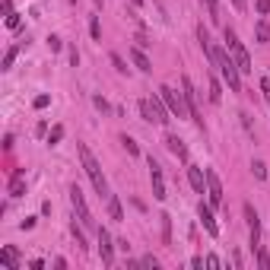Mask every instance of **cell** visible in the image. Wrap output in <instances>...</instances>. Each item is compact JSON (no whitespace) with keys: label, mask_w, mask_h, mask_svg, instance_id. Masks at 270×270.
<instances>
[{"label":"cell","mask_w":270,"mask_h":270,"mask_svg":"<svg viewBox=\"0 0 270 270\" xmlns=\"http://www.w3.org/2000/svg\"><path fill=\"white\" fill-rule=\"evenodd\" d=\"M213 67H219V70H222V80L229 83V89L242 92V70H239V64H235V57H232V54H226L219 45H213Z\"/></svg>","instance_id":"cell-1"},{"label":"cell","mask_w":270,"mask_h":270,"mask_svg":"<svg viewBox=\"0 0 270 270\" xmlns=\"http://www.w3.org/2000/svg\"><path fill=\"white\" fill-rule=\"evenodd\" d=\"M80 162H83V168H86V175H89L92 188H96L99 194H108V181H105V172H102V165L96 162V156H92V150H89L86 143H80Z\"/></svg>","instance_id":"cell-2"},{"label":"cell","mask_w":270,"mask_h":270,"mask_svg":"<svg viewBox=\"0 0 270 270\" xmlns=\"http://www.w3.org/2000/svg\"><path fill=\"white\" fill-rule=\"evenodd\" d=\"M226 48H229V54L235 57V64H239L242 73H251V70H254V67H251V57H248V51H245V45L239 42V35H235L232 29H226Z\"/></svg>","instance_id":"cell-3"},{"label":"cell","mask_w":270,"mask_h":270,"mask_svg":"<svg viewBox=\"0 0 270 270\" xmlns=\"http://www.w3.org/2000/svg\"><path fill=\"white\" fill-rule=\"evenodd\" d=\"M159 96H162V102L168 105V111H172L175 118H191L188 102H185V92H175L172 86H159Z\"/></svg>","instance_id":"cell-4"},{"label":"cell","mask_w":270,"mask_h":270,"mask_svg":"<svg viewBox=\"0 0 270 270\" xmlns=\"http://www.w3.org/2000/svg\"><path fill=\"white\" fill-rule=\"evenodd\" d=\"M70 204H73V210H77V219L83 222L86 229H96V219H92L89 207H86V197H83V191H80V185L70 188Z\"/></svg>","instance_id":"cell-5"},{"label":"cell","mask_w":270,"mask_h":270,"mask_svg":"<svg viewBox=\"0 0 270 270\" xmlns=\"http://www.w3.org/2000/svg\"><path fill=\"white\" fill-rule=\"evenodd\" d=\"M181 92H185V102H188V111H191L194 124L204 131V118H200V108H197V92H194V83L188 77H181Z\"/></svg>","instance_id":"cell-6"},{"label":"cell","mask_w":270,"mask_h":270,"mask_svg":"<svg viewBox=\"0 0 270 270\" xmlns=\"http://www.w3.org/2000/svg\"><path fill=\"white\" fill-rule=\"evenodd\" d=\"M245 219H248V232H251V251L261 248V216L251 204H245Z\"/></svg>","instance_id":"cell-7"},{"label":"cell","mask_w":270,"mask_h":270,"mask_svg":"<svg viewBox=\"0 0 270 270\" xmlns=\"http://www.w3.org/2000/svg\"><path fill=\"white\" fill-rule=\"evenodd\" d=\"M96 235H99V254H102V264H105V267H111V264H114V245H111V235H108V229H105V226H99V229H96Z\"/></svg>","instance_id":"cell-8"},{"label":"cell","mask_w":270,"mask_h":270,"mask_svg":"<svg viewBox=\"0 0 270 270\" xmlns=\"http://www.w3.org/2000/svg\"><path fill=\"white\" fill-rule=\"evenodd\" d=\"M150 181H153V197L156 200H165L168 194H165V178H162V168H159V162L150 156Z\"/></svg>","instance_id":"cell-9"},{"label":"cell","mask_w":270,"mask_h":270,"mask_svg":"<svg viewBox=\"0 0 270 270\" xmlns=\"http://www.w3.org/2000/svg\"><path fill=\"white\" fill-rule=\"evenodd\" d=\"M207 197H210V207H219L222 204V185H219V178H216L213 168L207 172Z\"/></svg>","instance_id":"cell-10"},{"label":"cell","mask_w":270,"mask_h":270,"mask_svg":"<svg viewBox=\"0 0 270 270\" xmlns=\"http://www.w3.org/2000/svg\"><path fill=\"white\" fill-rule=\"evenodd\" d=\"M200 222H204V229H207V235H213V239H216V235H219V226H216V219H213V207L210 204H200Z\"/></svg>","instance_id":"cell-11"},{"label":"cell","mask_w":270,"mask_h":270,"mask_svg":"<svg viewBox=\"0 0 270 270\" xmlns=\"http://www.w3.org/2000/svg\"><path fill=\"white\" fill-rule=\"evenodd\" d=\"M188 181H191V188H194L197 194L207 191V172H200L197 165H188Z\"/></svg>","instance_id":"cell-12"},{"label":"cell","mask_w":270,"mask_h":270,"mask_svg":"<svg viewBox=\"0 0 270 270\" xmlns=\"http://www.w3.org/2000/svg\"><path fill=\"white\" fill-rule=\"evenodd\" d=\"M165 146H168V153H172V156H178L181 162H188V146L181 143L175 134H165Z\"/></svg>","instance_id":"cell-13"},{"label":"cell","mask_w":270,"mask_h":270,"mask_svg":"<svg viewBox=\"0 0 270 270\" xmlns=\"http://www.w3.org/2000/svg\"><path fill=\"white\" fill-rule=\"evenodd\" d=\"M6 191H10V197H23V191H26V172H23V168H16V172H13L10 188H6Z\"/></svg>","instance_id":"cell-14"},{"label":"cell","mask_w":270,"mask_h":270,"mask_svg":"<svg viewBox=\"0 0 270 270\" xmlns=\"http://www.w3.org/2000/svg\"><path fill=\"white\" fill-rule=\"evenodd\" d=\"M0 264H3V270H19V258H16V248L13 245L0 248Z\"/></svg>","instance_id":"cell-15"},{"label":"cell","mask_w":270,"mask_h":270,"mask_svg":"<svg viewBox=\"0 0 270 270\" xmlns=\"http://www.w3.org/2000/svg\"><path fill=\"white\" fill-rule=\"evenodd\" d=\"M131 60H134V64H137V70H143V73H150V70H153L150 57H146V54L140 51V48H134V51H131Z\"/></svg>","instance_id":"cell-16"},{"label":"cell","mask_w":270,"mask_h":270,"mask_svg":"<svg viewBox=\"0 0 270 270\" xmlns=\"http://www.w3.org/2000/svg\"><path fill=\"white\" fill-rule=\"evenodd\" d=\"M108 216H111L114 222H121V219H124V210H121V200L114 197V194H108Z\"/></svg>","instance_id":"cell-17"},{"label":"cell","mask_w":270,"mask_h":270,"mask_svg":"<svg viewBox=\"0 0 270 270\" xmlns=\"http://www.w3.org/2000/svg\"><path fill=\"white\" fill-rule=\"evenodd\" d=\"M140 114H143V121H150V124H159L156 121V108H153L150 99H140Z\"/></svg>","instance_id":"cell-18"},{"label":"cell","mask_w":270,"mask_h":270,"mask_svg":"<svg viewBox=\"0 0 270 270\" xmlns=\"http://www.w3.org/2000/svg\"><path fill=\"white\" fill-rule=\"evenodd\" d=\"M159 222H162V245H172V216L162 213Z\"/></svg>","instance_id":"cell-19"},{"label":"cell","mask_w":270,"mask_h":270,"mask_svg":"<svg viewBox=\"0 0 270 270\" xmlns=\"http://www.w3.org/2000/svg\"><path fill=\"white\" fill-rule=\"evenodd\" d=\"M254 38H258L261 45L270 38V26H267V19H258V26H254Z\"/></svg>","instance_id":"cell-20"},{"label":"cell","mask_w":270,"mask_h":270,"mask_svg":"<svg viewBox=\"0 0 270 270\" xmlns=\"http://www.w3.org/2000/svg\"><path fill=\"white\" fill-rule=\"evenodd\" d=\"M210 102L213 105L222 102V86H219V80H216V77H210Z\"/></svg>","instance_id":"cell-21"},{"label":"cell","mask_w":270,"mask_h":270,"mask_svg":"<svg viewBox=\"0 0 270 270\" xmlns=\"http://www.w3.org/2000/svg\"><path fill=\"white\" fill-rule=\"evenodd\" d=\"M83 222H80V226H77V222H73V226H70V232H73V239H77V245L80 248H83V251H86V248H89V245H86V235H83Z\"/></svg>","instance_id":"cell-22"},{"label":"cell","mask_w":270,"mask_h":270,"mask_svg":"<svg viewBox=\"0 0 270 270\" xmlns=\"http://www.w3.org/2000/svg\"><path fill=\"white\" fill-rule=\"evenodd\" d=\"M121 143H124V150L131 153V156H140V146H137V140H134V137H127V134H124V137H121Z\"/></svg>","instance_id":"cell-23"},{"label":"cell","mask_w":270,"mask_h":270,"mask_svg":"<svg viewBox=\"0 0 270 270\" xmlns=\"http://www.w3.org/2000/svg\"><path fill=\"white\" fill-rule=\"evenodd\" d=\"M16 54H19V48H6V54H3V64H0V70H10V67H13V60H16Z\"/></svg>","instance_id":"cell-24"},{"label":"cell","mask_w":270,"mask_h":270,"mask_svg":"<svg viewBox=\"0 0 270 270\" xmlns=\"http://www.w3.org/2000/svg\"><path fill=\"white\" fill-rule=\"evenodd\" d=\"M207 3V13H210L213 23H219V0H204Z\"/></svg>","instance_id":"cell-25"},{"label":"cell","mask_w":270,"mask_h":270,"mask_svg":"<svg viewBox=\"0 0 270 270\" xmlns=\"http://www.w3.org/2000/svg\"><path fill=\"white\" fill-rule=\"evenodd\" d=\"M251 172H254V178H261V181L267 178V165L264 162H251Z\"/></svg>","instance_id":"cell-26"},{"label":"cell","mask_w":270,"mask_h":270,"mask_svg":"<svg viewBox=\"0 0 270 270\" xmlns=\"http://www.w3.org/2000/svg\"><path fill=\"white\" fill-rule=\"evenodd\" d=\"M258 267L261 270H270V254L264 251V248H258Z\"/></svg>","instance_id":"cell-27"},{"label":"cell","mask_w":270,"mask_h":270,"mask_svg":"<svg viewBox=\"0 0 270 270\" xmlns=\"http://www.w3.org/2000/svg\"><path fill=\"white\" fill-rule=\"evenodd\" d=\"M60 140H64V127H60V124H57V127H54V131L48 134V143L54 146V143H60Z\"/></svg>","instance_id":"cell-28"},{"label":"cell","mask_w":270,"mask_h":270,"mask_svg":"<svg viewBox=\"0 0 270 270\" xmlns=\"http://www.w3.org/2000/svg\"><path fill=\"white\" fill-rule=\"evenodd\" d=\"M111 64H114V70H118V73H127V64H124L121 54H111Z\"/></svg>","instance_id":"cell-29"},{"label":"cell","mask_w":270,"mask_h":270,"mask_svg":"<svg viewBox=\"0 0 270 270\" xmlns=\"http://www.w3.org/2000/svg\"><path fill=\"white\" fill-rule=\"evenodd\" d=\"M89 32H92V38H96V42L102 38V26H99V19H96V16H92V23H89Z\"/></svg>","instance_id":"cell-30"},{"label":"cell","mask_w":270,"mask_h":270,"mask_svg":"<svg viewBox=\"0 0 270 270\" xmlns=\"http://www.w3.org/2000/svg\"><path fill=\"white\" fill-rule=\"evenodd\" d=\"M6 29H19V13H10V16H6Z\"/></svg>","instance_id":"cell-31"},{"label":"cell","mask_w":270,"mask_h":270,"mask_svg":"<svg viewBox=\"0 0 270 270\" xmlns=\"http://www.w3.org/2000/svg\"><path fill=\"white\" fill-rule=\"evenodd\" d=\"M48 48H51V51H60V48H64V42H60L57 35H51V38H48Z\"/></svg>","instance_id":"cell-32"},{"label":"cell","mask_w":270,"mask_h":270,"mask_svg":"<svg viewBox=\"0 0 270 270\" xmlns=\"http://www.w3.org/2000/svg\"><path fill=\"white\" fill-rule=\"evenodd\" d=\"M261 92H264V102H270V80H261Z\"/></svg>","instance_id":"cell-33"},{"label":"cell","mask_w":270,"mask_h":270,"mask_svg":"<svg viewBox=\"0 0 270 270\" xmlns=\"http://www.w3.org/2000/svg\"><path fill=\"white\" fill-rule=\"evenodd\" d=\"M204 261H207V267H222V261H219V258H216V254H207V258H204Z\"/></svg>","instance_id":"cell-34"},{"label":"cell","mask_w":270,"mask_h":270,"mask_svg":"<svg viewBox=\"0 0 270 270\" xmlns=\"http://www.w3.org/2000/svg\"><path fill=\"white\" fill-rule=\"evenodd\" d=\"M258 13H261V16H267V13H270V0H258Z\"/></svg>","instance_id":"cell-35"},{"label":"cell","mask_w":270,"mask_h":270,"mask_svg":"<svg viewBox=\"0 0 270 270\" xmlns=\"http://www.w3.org/2000/svg\"><path fill=\"white\" fill-rule=\"evenodd\" d=\"M48 102H51L48 96H35V102H32V105H35V108H48Z\"/></svg>","instance_id":"cell-36"},{"label":"cell","mask_w":270,"mask_h":270,"mask_svg":"<svg viewBox=\"0 0 270 270\" xmlns=\"http://www.w3.org/2000/svg\"><path fill=\"white\" fill-rule=\"evenodd\" d=\"M143 267H153V270H156V267H159V261L150 254V258H143Z\"/></svg>","instance_id":"cell-37"},{"label":"cell","mask_w":270,"mask_h":270,"mask_svg":"<svg viewBox=\"0 0 270 270\" xmlns=\"http://www.w3.org/2000/svg\"><path fill=\"white\" fill-rule=\"evenodd\" d=\"M92 102H96V108H102V111H108V102H105L102 96H96V99H92Z\"/></svg>","instance_id":"cell-38"},{"label":"cell","mask_w":270,"mask_h":270,"mask_svg":"<svg viewBox=\"0 0 270 270\" xmlns=\"http://www.w3.org/2000/svg\"><path fill=\"white\" fill-rule=\"evenodd\" d=\"M13 13V0H3V16H10Z\"/></svg>","instance_id":"cell-39"},{"label":"cell","mask_w":270,"mask_h":270,"mask_svg":"<svg viewBox=\"0 0 270 270\" xmlns=\"http://www.w3.org/2000/svg\"><path fill=\"white\" fill-rule=\"evenodd\" d=\"M235 3V10H245V0H232Z\"/></svg>","instance_id":"cell-40"},{"label":"cell","mask_w":270,"mask_h":270,"mask_svg":"<svg viewBox=\"0 0 270 270\" xmlns=\"http://www.w3.org/2000/svg\"><path fill=\"white\" fill-rule=\"evenodd\" d=\"M131 3H134V6H143V0H131Z\"/></svg>","instance_id":"cell-41"}]
</instances>
